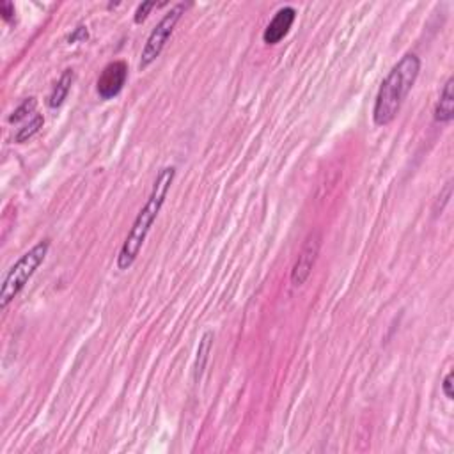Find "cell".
I'll return each instance as SVG.
<instances>
[{"mask_svg": "<svg viewBox=\"0 0 454 454\" xmlns=\"http://www.w3.org/2000/svg\"><path fill=\"white\" fill-rule=\"evenodd\" d=\"M73 80H75L73 70H66L64 73L61 75V78H59L57 82H55V86H53L52 93H50V96H48L50 108H59V106L64 103V100L68 98V95H70L71 86H73Z\"/></svg>", "mask_w": 454, "mask_h": 454, "instance_id": "cell-9", "label": "cell"}, {"mask_svg": "<svg viewBox=\"0 0 454 454\" xmlns=\"http://www.w3.org/2000/svg\"><path fill=\"white\" fill-rule=\"evenodd\" d=\"M87 37H89V32H87V27H77V29L73 30V34H71L70 37H68V41L71 43H78V41H86Z\"/></svg>", "mask_w": 454, "mask_h": 454, "instance_id": "cell-15", "label": "cell"}, {"mask_svg": "<svg viewBox=\"0 0 454 454\" xmlns=\"http://www.w3.org/2000/svg\"><path fill=\"white\" fill-rule=\"evenodd\" d=\"M48 250L50 240H41V242L36 243L32 249L27 250V252L9 268L4 281H2V287H0V307H2V309H8L9 303L20 295V291L23 290L25 284L29 283L30 277H32L37 268L43 265Z\"/></svg>", "mask_w": 454, "mask_h": 454, "instance_id": "cell-3", "label": "cell"}, {"mask_svg": "<svg viewBox=\"0 0 454 454\" xmlns=\"http://www.w3.org/2000/svg\"><path fill=\"white\" fill-rule=\"evenodd\" d=\"M0 15H2V18H4L6 21L11 20L12 17H15V4L12 2H0Z\"/></svg>", "mask_w": 454, "mask_h": 454, "instance_id": "cell-16", "label": "cell"}, {"mask_svg": "<svg viewBox=\"0 0 454 454\" xmlns=\"http://www.w3.org/2000/svg\"><path fill=\"white\" fill-rule=\"evenodd\" d=\"M176 178V167H164L158 172L155 183H153V190L149 193L148 201L144 205V208L140 209L139 215L135 217L133 224H131V229L128 233L126 240H124L123 247L119 250L117 256V268L119 270H128L133 263H135L137 256H139L140 249H142L146 238H148L149 231H151L153 222L158 217L160 209L164 206L165 199H167V193L171 190V185Z\"/></svg>", "mask_w": 454, "mask_h": 454, "instance_id": "cell-2", "label": "cell"}, {"mask_svg": "<svg viewBox=\"0 0 454 454\" xmlns=\"http://www.w3.org/2000/svg\"><path fill=\"white\" fill-rule=\"evenodd\" d=\"M153 8H156V2H142L135 11V23H142Z\"/></svg>", "mask_w": 454, "mask_h": 454, "instance_id": "cell-13", "label": "cell"}, {"mask_svg": "<svg viewBox=\"0 0 454 454\" xmlns=\"http://www.w3.org/2000/svg\"><path fill=\"white\" fill-rule=\"evenodd\" d=\"M296 20V11L295 8H291V6H284V8L278 9L275 12V17L272 18V21L266 25L265 32H263V41L266 45H277L287 36L290 29L293 27Z\"/></svg>", "mask_w": 454, "mask_h": 454, "instance_id": "cell-7", "label": "cell"}, {"mask_svg": "<svg viewBox=\"0 0 454 454\" xmlns=\"http://www.w3.org/2000/svg\"><path fill=\"white\" fill-rule=\"evenodd\" d=\"M449 199H451V183H447V185H446V189H444V192L440 193V196H438L437 211H438V209H440V213H442L444 206H446L447 202H449Z\"/></svg>", "mask_w": 454, "mask_h": 454, "instance_id": "cell-17", "label": "cell"}, {"mask_svg": "<svg viewBox=\"0 0 454 454\" xmlns=\"http://www.w3.org/2000/svg\"><path fill=\"white\" fill-rule=\"evenodd\" d=\"M185 9H187V4H176L155 25V29H153L151 34L148 36V41L144 45L142 53H140V70L149 68V66L160 57V53L165 48L167 41L171 39L172 32L176 29L178 21H180L181 17L185 15Z\"/></svg>", "mask_w": 454, "mask_h": 454, "instance_id": "cell-4", "label": "cell"}, {"mask_svg": "<svg viewBox=\"0 0 454 454\" xmlns=\"http://www.w3.org/2000/svg\"><path fill=\"white\" fill-rule=\"evenodd\" d=\"M419 73H421V59L415 53H406L389 71L378 89L372 108V121L377 126H387L396 119L397 112L401 111L403 102L417 82Z\"/></svg>", "mask_w": 454, "mask_h": 454, "instance_id": "cell-1", "label": "cell"}, {"mask_svg": "<svg viewBox=\"0 0 454 454\" xmlns=\"http://www.w3.org/2000/svg\"><path fill=\"white\" fill-rule=\"evenodd\" d=\"M43 124H45V117H43L41 114H34L29 123L17 131V135H15V142L23 144V142H27V140H30L34 135H36L37 131L41 130Z\"/></svg>", "mask_w": 454, "mask_h": 454, "instance_id": "cell-11", "label": "cell"}, {"mask_svg": "<svg viewBox=\"0 0 454 454\" xmlns=\"http://www.w3.org/2000/svg\"><path fill=\"white\" fill-rule=\"evenodd\" d=\"M128 78V66L124 61H114L103 68L96 82V91L102 100H112L123 91Z\"/></svg>", "mask_w": 454, "mask_h": 454, "instance_id": "cell-6", "label": "cell"}, {"mask_svg": "<svg viewBox=\"0 0 454 454\" xmlns=\"http://www.w3.org/2000/svg\"><path fill=\"white\" fill-rule=\"evenodd\" d=\"M453 378H454L453 371H449L446 375V378H444V384H442V390H444V394H446V397H447V399H449V401H453V399H454Z\"/></svg>", "mask_w": 454, "mask_h": 454, "instance_id": "cell-14", "label": "cell"}, {"mask_svg": "<svg viewBox=\"0 0 454 454\" xmlns=\"http://www.w3.org/2000/svg\"><path fill=\"white\" fill-rule=\"evenodd\" d=\"M213 337L215 336H213L211 330L205 332V336L201 337V343H199V348H197L196 366H193V378H196V381L201 380L206 364H208L209 353H211V348H213Z\"/></svg>", "mask_w": 454, "mask_h": 454, "instance_id": "cell-10", "label": "cell"}, {"mask_svg": "<svg viewBox=\"0 0 454 454\" xmlns=\"http://www.w3.org/2000/svg\"><path fill=\"white\" fill-rule=\"evenodd\" d=\"M36 106H37V100L34 98V96L27 98L23 103H21L20 106H18L17 111L12 112L11 115H9V123H20L21 119L29 117L30 114H34Z\"/></svg>", "mask_w": 454, "mask_h": 454, "instance_id": "cell-12", "label": "cell"}, {"mask_svg": "<svg viewBox=\"0 0 454 454\" xmlns=\"http://www.w3.org/2000/svg\"><path fill=\"white\" fill-rule=\"evenodd\" d=\"M433 117L437 123L447 124L453 121L454 117V78H447L446 86H444L440 98H438L437 106H435Z\"/></svg>", "mask_w": 454, "mask_h": 454, "instance_id": "cell-8", "label": "cell"}, {"mask_svg": "<svg viewBox=\"0 0 454 454\" xmlns=\"http://www.w3.org/2000/svg\"><path fill=\"white\" fill-rule=\"evenodd\" d=\"M321 245H323V234H321V231H311L309 236L305 238V242H303L302 250H300L299 254V259H296L295 266H293V272H291V284L295 287L303 286L307 278H309L316 261H318Z\"/></svg>", "mask_w": 454, "mask_h": 454, "instance_id": "cell-5", "label": "cell"}]
</instances>
